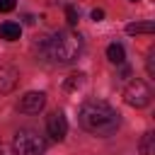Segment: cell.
<instances>
[{
	"label": "cell",
	"instance_id": "6da1fadb",
	"mask_svg": "<svg viewBox=\"0 0 155 155\" xmlns=\"http://www.w3.org/2000/svg\"><path fill=\"white\" fill-rule=\"evenodd\" d=\"M80 126L94 136H111L119 128V114L107 102L90 99L80 109Z\"/></svg>",
	"mask_w": 155,
	"mask_h": 155
},
{
	"label": "cell",
	"instance_id": "7a4b0ae2",
	"mask_svg": "<svg viewBox=\"0 0 155 155\" xmlns=\"http://www.w3.org/2000/svg\"><path fill=\"white\" fill-rule=\"evenodd\" d=\"M80 53H82V36L75 34V31H70V29L56 31L53 36L46 39V56H48L53 63L68 65V63H73Z\"/></svg>",
	"mask_w": 155,
	"mask_h": 155
},
{
	"label": "cell",
	"instance_id": "3957f363",
	"mask_svg": "<svg viewBox=\"0 0 155 155\" xmlns=\"http://www.w3.org/2000/svg\"><path fill=\"white\" fill-rule=\"evenodd\" d=\"M12 148L17 155H44L46 150V140L39 131L34 128H19L15 133V140H12Z\"/></svg>",
	"mask_w": 155,
	"mask_h": 155
},
{
	"label": "cell",
	"instance_id": "277c9868",
	"mask_svg": "<svg viewBox=\"0 0 155 155\" xmlns=\"http://www.w3.org/2000/svg\"><path fill=\"white\" fill-rule=\"evenodd\" d=\"M124 99H126V104H131V107H136V109H143V107L150 104V99H153V90H150L143 80H133V82L126 85V90H124Z\"/></svg>",
	"mask_w": 155,
	"mask_h": 155
},
{
	"label": "cell",
	"instance_id": "5b68a950",
	"mask_svg": "<svg viewBox=\"0 0 155 155\" xmlns=\"http://www.w3.org/2000/svg\"><path fill=\"white\" fill-rule=\"evenodd\" d=\"M44 107H46V94L44 92H27L17 102V109L22 114H39Z\"/></svg>",
	"mask_w": 155,
	"mask_h": 155
},
{
	"label": "cell",
	"instance_id": "8992f818",
	"mask_svg": "<svg viewBox=\"0 0 155 155\" xmlns=\"http://www.w3.org/2000/svg\"><path fill=\"white\" fill-rule=\"evenodd\" d=\"M46 131H48V136H51L53 140H63V138H65V133H68V121H65L63 111L48 114V119H46Z\"/></svg>",
	"mask_w": 155,
	"mask_h": 155
},
{
	"label": "cell",
	"instance_id": "52a82bcc",
	"mask_svg": "<svg viewBox=\"0 0 155 155\" xmlns=\"http://www.w3.org/2000/svg\"><path fill=\"white\" fill-rule=\"evenodd\" d=\"M19 82V70L15 65H0V94H10Z\"/></svg>",
	"mask_w": 155,
	"mask_h": 155
},
{
	"label": "cell",
	"instance_id": "ba28073f",
	"mask_svg": "<svg viewBox=\"0 0 155 155\" xmlns=\"http://www.w3.org/2000/svg\"><path fill=\"white\" fill-rule=\"evenodd\" d=\"M19 34H22V27L17 22H2L0 24V39H5V41H15V39H19Z\"/></svg>",
	"mask_w": 155,
	"mask_h": 155
},
{
	"label": "cell",
	"instance_id": "9c48e42d",
	"mask_svg": "<svg viewBox=\"0 0 155 155\" xmlns=\"http://www.w3.org/2000/svg\"><path fill=\"white\" fill-rule=\"evenodd\" d=\"M107 58H109L111 63H116V65H124V61H126L124 46H121V44H109V46H107Z\"/></svg>",
	"mask_w": 155,
	"mask_h": 155
},
{
	"label": "cell",
	"instance_id": "30bf717a",
	"mask_svg": "<svg viewBox=\"0 0 155 155\" xmlns=\"http://www.w3.org/2000/svg\"><path fill=\"white\" fill-rule=\"evenodd\" d=\"M153 31H155L153 22H136V24L126 27V34H153Z\"/></svg>",
	"mask_w": 155,
	"mask_h": 155
},
{
	"label": "cell",
	"instance_id": "8fae6325",
	"mask_svg": "<svg viewBox=\"0 0 155 155\" xmlns=\"http://www.w3.org/2000/svg\"><path fill=\"white\" fill-rule=\"evenodd\" d=\"M140 155H155V133H145L140 140Z\"/></svg>",
	"mask_w": 155,
	"mask_h": 155
},
{
	"label": "cell",
	"instance_id": "7c38bea8",
	"mask_svg": "<svg viewBox=\"0 0 155 155\" xmlns=\"http://www.w3.org/2000/svg\"><path fill=\"white\" fill-rule=\"evenodd\" d=\"M82 80H85V75H82V73H73V75L63 82V87H65L68 92H73V90H78V87L82 85Z\"/></svg>",
	"mask_w": 155,
	"mask_h": 155
},
{
	"label": "cell",
	"instance_id": "4fadbf2b",
	"mask_svg": "<svg viewBox=\"0 0 155 155\" xmlns=\"http://www.w3.org/2000/svg\"><path fill=\"white\" fill-rule=\"evenodd\" d=\"M65 19H68V24H70V27H73V24H78V19H80V12H78V7L68 5V7H65Z\"/></svg>",
	"mask_w": 155,
	"mask_h": 155
},
{
	"label": "cell",
	"instance_id": "5bb4252c",
	"mask_svg": "<svg viewBox=\"0 0 155 155\" xmlns=\"http://www.w3.org/2000/svg\"><path fill=\"white\" fill-rule=\"evenodd\" d=\"M153 58H155V48L148 51V75H155V63H153Z\"/></svg>",
	"mask_w": 155,
	"mask_h": 155
},
{
	"label": "cell",
	"instance_id": "9a60e30c",
	"mask_svg": "<svg viewBox=\"0 0 155 155\" xmlns=\"http://www.w3.org/2000/svg\"><path fill=\"white\" fill-rule=\"evenodd\" d=\"M15 0H0V12H12L15 10Z\"/></svg>",
	"mask_w": 155,
	"mask_h": 155
},
{
	"label": "cell",
	"instance_id": "2e32d148",
	"mask_svg": "<svg viewBox=\"0 0 155 155\" xmlns=\"http://www.w3.org/2000/svg\"><path fill=\"white\" fill-rule=\"evenodd\" d=\"M92 19H94V22H102V19H104V10H99V7L92 10Z\"/></svg>",
	"mask_w": 155,
	"mask_h": 155
},
{
	"label": "cell",
	"instance_id": "e0dca14e",
	"mask_svg": "<svg viewBox=\"0 0 155 155\" xmlns=\"http://www.w3.org/2000/svg\"><path fill=\"white\" fill-rule=\"evenodd\" d=\"M131 2H138V0H131Z\"/></svg>",
	"mask_w": 155,
	"mask_h": 155
}]
</instances>
